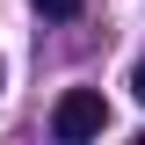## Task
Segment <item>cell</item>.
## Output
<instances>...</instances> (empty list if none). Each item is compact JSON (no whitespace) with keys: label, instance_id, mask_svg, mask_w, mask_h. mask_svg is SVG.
Instances as JSON below:
<instances>
[{"label":"cell","instance_id":"obj_1","mask_svg":"<svg viewBox=\"0 0 145 145\" xmlns=\"http://www.w3.org/2000/svg\"><path fill=\"white\" fill-rule=\"evenodd\" d=\"M51 131H58L65 145L102 138V131H109V102H102L94 87H65V94H58V109H51Z\"/></svg>","mask_w":145,"mask_h":145},{"label":"cell","instance_id":"obj_2","mask_svg":"<svg viewBox=\"0 0 145 145\" xmlns=\"http://www.w3.org/2000/svg\"><path fill=\"white\" fill-rule=\"evenodd\" d=\"M29 7H44L51 22H72V15H80V0H29Z\"/></svg>","mask_w":145,"mask_h":145},{"label":"cell","instance_id":"obj_3","mask_svg":"<svg viewBox=\"0 0 145 145\" xmlns=\"http://www.w3.org/2000/svg\"><path fill=\"white\" fill-rule=\"evenodd\" d=\"M131 94H138V109H145V58H138V72H131Z\"/></svg>","mask_w":145,"mask_h":145}]
</instances>
